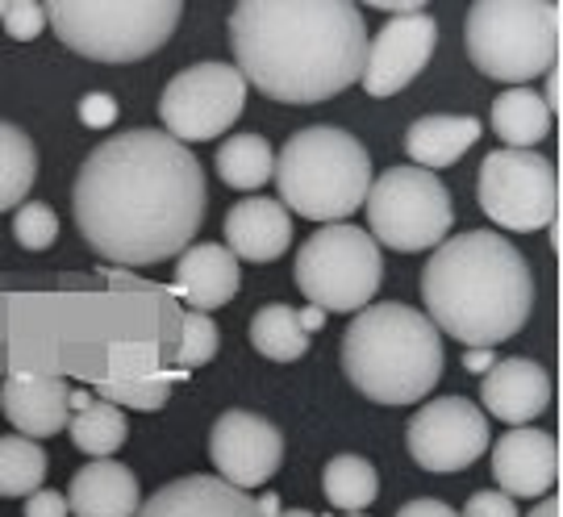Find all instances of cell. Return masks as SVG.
<instances>
[{"label": "cell", "mask_w": 563, "mask_h": 517, "mask_svg": "<svg viewBox=\"0 0 563 517\" xmlns=\"http://www.w3.org/2000/svg\"><path fill=\"white\" fill-rule=\"evenodd\" d=\"M205 172L167 130H130L104 139L84 160L71 213L84 242L109 263L146 267L184 255L201 234Z\"/></svg>", "instance_id": "1"}, {"label": "cell", "mask_w": 563, "mask_h": 517, "mask_svg": "<svg viewBox=\"0 0 563 517\" xmlns=\"http://www.w3.org/2000/svg\"><path fill=\"white\" fill-rule=\"evenodd\" d=\"M230 46L246 84L280 105H318L363 76L367 25L351 0H242Z\"/></svg>", "instance_id": "2"}, {"label": "cell", "mask_w": 563, "mask_h": 517, "mask_svg": "<svg viewBox=\"0 0 563 517\" xmlns=\"http://www.w3.org/2000/svg\"><path fill=\"white\" fill-rule=\"evenodd\" d=\"M426 318L467 351H493L534 314V276L522 251L493 230L439 242L422 267Z\"/></svg>", "instance_id": "3"}, {"label": "cell", "mask_w": 563, "mask_h": 517, "mask_svg": "<svg viewBox=\"0 0 563 517\" xmlns=\"http://www.w3.org/2000/svg\"><path fill=\"white\" fill-rule=\"evenodd\" d=\"M443 334L409 305H367L342 334V372L376 405H413L443 380Z\"/></svg>", "instance_id": "4"}, {"label": "cell", "mask_w": 563, "mask_h": 517, "mask_svg": "<svg viewBox=\"0 0 563 517\" xmlns=\"http://www.w3.org/2000/svg\"><path fill=\"white\" fill-rule=\"evenodd\" d=\"M276 188L288 213L309 221H346L363 209L372 188L367 146L339 125H309L297 130L276 155Z\"/></svg>", "instance_id": "5"}, {"label": "cell", "mask_w": 563, "mask_h": 517, "mask_svg": "<svg viewBox=\"0 0 563 517\" xmlns=\"http://www.w3.org/2000/svg\"><path fill=\"white\" fill-rule=\"evenodd\" d=\"M467 59L488 76L522 88L555 67L560 55V4L551 0H476L463 25Z\"/></svg>", "instance_id": "6"}, {"label": "cell", "mask_w": 563, "mask_h": 517, "mask_svg": "<svg viewBox=\"0 0 563 517\" xmlns=\"http://www.w3.org/2000/svg\"><path fill=\"white\" fill-rule=\"evenodd\" d=\"M184 18L180 0H55L46 21L67 51L97 63L155 55Z\"/></svg>", "instance_id": "7"}, {"label": "cell", "mask_w": 563, "mask_h": 517, "mask_svg": "<svg viewBox=\"0 0 563 517\" xmlns=\"http://www.w3.org/2000/svg\"><path fill=\"white\" fill-rule=\"evenodd\" d=\"M380 246L367 230L351 226V221L322 226L313 239L301 242L297 288L322 314H360V309H367V300L380 293Z\"/></svg>", "instance_id": "8"}, {"label": "cell", "mask_w": 563, "mask_h": 517, "mask_svg": "<svg viewBox=\"0 0 563 517\" xmlns=\"http://www.w3.org/2000/svg\"><path fill=\"white\" fill-rule=\"evenodd\" d=\"M367 226H372V239L413 255V251H430L446 242L451 234V193L434 172L422 167H388L372 188H367Z\"/></svg>", "instance_id": "9"}, {"label": "cell", "mask_w": 563, "mask_h": 517, "mask_svg": "<svg viewBox=\"0 0 563 517\" xmlns=\"http://www.w3.org/2000/svg\"><path fill=\"white\" fill-rule=\"evenodd\" d=\"M481 209L514 234H534L555 221L560 176L539 151H493L481 163Z\"/></svg>", "instance_id": "10"}, {"label": "cell", "mask_w": 563, "mask_h": 517, "mask_svg": "<svg viewBox=\"0 0 563 517\" xmlns=\"http://www.w3.org/2000/svg\"><path fill=\"white\" fill-rule=\"evenodd\" d=\"M246 109V80L230 63H197L167 80L159 97V118L176 142H209L222 139L225 130Z\"/></svg>", "instance_id": "11"}, {"label": "cell", "mask_w": 563, "mask_h": 517, "mask_svg": "<svg viewBox=\"0 0 563 517\" xmlns=\"http://www.w3.org/2000/svg\"><path fill=\"white\" fill-rule=\"evenodd\" d=\"M405 447L422 472L451 476L488 451V418L467 397H439L413 414Z\"/></svg>", "instance_id": "12"}, {"label": "cell", "mask_w": 563, "mask_h": 517, "mask_svg": "<svg viewBox=\"0 0 563 517\" xmlns=\"http://www.w3.org/2000/svg\"><path fill=\"white\" fill-rule=\"evenodd\" d=\"M209 459H213V468L225 484L251 493V488H260L280 472L284 435L260 414L230 409L209 430Z\"/></svg>", "instance_id": "13"}, {"label": "cell", "mask_w": 563, "mask_h": 517, "mask_svg": "<svg viewBox=\"0 0 563 517\" xmlns=\"http://www.w3.org/2000/svg\"><path fill=\"white\" fill-rule=\"evenodd\" d=\"M439 46V25L430 13H397L380 25V34L372 38L367 55H363V88L372 97H393L422 76Z\"/></svg>", "instance_id": "14"}, {"label": "cell", "mask_w": 563, "mask_h": 517, "mask_svg": "<svg viewBox=\"0 0 563 517\" xmlns=\"http://www.w3.org/2000/svg\"><path fill=\"white\" fill-rule=\"evenodd\" d=\"M493 476L505 497H547L560 480V442L547 430H530V426L509 430L493 447Z\"/></svg>", "instance_id": "15"}, {"label": "cell", "mask_w": 563, "mask_h": 517, "mask_svg": "<svg viewBox=\"0 0 563 517\" xmlns=\"http://www.w3.org/2000/svg\"><path fill=\"white\" fill-rule=\"evenodd\" d=\"M67 380L51 372H9L0 384V409L25 438H51L67 430L71 405H67Z\"/></svg>", "instance_id": "16"}, {"label": "cell", "mask_w": 563, "mask_h": 517, "mask_svg": "<svg viewBox=\"0 0 563 517\" xmlns=\"http://www.w3.org/2000/svg\"><path fill=\"white\" fill-rule=\"evenodd\" d=\"M481 400L493 418L509 421V426H526L551 405V380H547L543 363H534V359H501L484 372Z\"/></svg>", "instance_id": "17"}, {"label": "cell", "mask_w": 563, "mask_h": 517, "mask_svg": "<svg viewBox=\"0 0 563 517\" xmlns=\"http://www.w3.org/2000/svg\"><path fill=\"white\" fill-rule=\"evenodd\" d=\"M134 517H263L260 505L222 476H184L142 501Z\"/></svg>", "instance_id": "18"}, {"label": "cell", "mask_w": 563, "mask_h": 517, "mask_svg": "<svg viewBox=\"0 0 563 517\" xmlns=\"http://www.w3.org/2000/svg\"><path fill=\"white\" fill-rule=\"evenodd\" d=\"M292 242V213L280 200L251 197L225 213V246L246 263H272Z\"/></svg>", "instance_id": "19"}, {"label": "cell", "mask_w": 563, "mask_h": 517, "mask_svg": "<svg viewBox=\"0 0 563 517\" xmlns=\"http://www.w3.org/2000/svg\"><path fill=\"white\" fill-rule=\"evenodd\" d=\"M242 284L239 258L225 242H197L180 255L176 267V297H184L197 314L222 309L234 300Z\"/></svg>", "instance_id": "20"}, {"label": "cell", "mask_w": 563, "mask_h": 517, "mask_svg": "<svg viewBox=\"0 0 563 517\" xmlns=\"http://www.w3.org/2000/svg\"><path fill=\"white\" fill-rule=\"evenodd\" d=\"M139 505V476L113 459H92L71 476L67 488V509L76 517H134Z\"/></svg>", "instance_id": "21"}, {"label": "cell", "mask_w": 563, "mask_h": 517, "mask_svg": "<svg viewBox=\"0 0 563 517\" xmlns=\"http://www.w3.org/2000/svg\"><path fill=\"white\" fill-rule=\"evenodd\" d=\"M481 139V121L476 118H455V113H430L418 118L405 130V151L422 172H439L463 160Z\"/></svg>", "instance_id": "22"}, {"label": "cell", "mask_w": 563, "mask_h": 517, "mask_svg": "<svg viewBox=\"0 0 563 517\" xmlns=\"http://www.w3.org/2000/svg\"><path fill=\"white\" fill-rule=\"evenodd\" d=\"M493 130L509 151H534L551 134V113L534 88H509L493 100Z\"/></svg>", "instance_id": "23"}, {"label": "cell", "mask_w": 563, "mask_h": 517, "mask_svg": "<svg viewBox=\"0 0 563 517\" xmlns=\"http://www.w3.org/2000/svg\"><path fill=\"white\" fill-rule=\"evenodd\" d=\"M218 176L230 184V188H242V193H251V188H263L267 179L276 176V155H272V146L263 134H234V139H225L218 146Z\"/></svg>", "instance_id": "24"}, {"label": "cell", "mask_w": 563, "mask_h": 517, "mask_svg": "<svg viewBox=\"0 0 563 517\" xmlns=\"http://www.w3.org/2000/svg\"><path fill=\"white\" fill-rule=\"evenodd\" d=\"M34 176H38V151H34L30 134L0 121V213L25 205Z\"/></svg>", "instance_id": "25"}, {"label": "cell", "mask_w": 563, "mask_h": 517, "mask_svg": "<svg viewBox=\"0 0 563 517\" xmlns=\"http://www.w3.org/2000/svg\"><path fill=\"white\" fill-rule=\"evenodd\" d=\"M251 346L263 359L276 363H292L309 351V334L301 326V314L292 305H263L260 314L251 318Z\"/></svg>", "instance_id": "26"}, {"label": "cell", "mask_w": 563, "mask_h": 517, "mask_svg": "<svg viewBox=\"0 0 563 517\" xmlns=\"http://www.w3.org/2000/svg\"><path fill=\"white\" fill-rule=\"evenodd\" d=\"M322 493L342 514H363L380 493V476L363 455H334L322 472Z\"/></svg>", "instance_id": "27"}, {"label": "cell", "mask_w": 563, "mask_h": 517, "mask_svg": "<svg viewBox=\"0 0 563 517\" xmlns=\"http://www.w3.org/2000/svg\"><path fill=\"white\" fill-rule=\"evenodd\" d=\"M67 435H71V442L80 447L84 455L109 459L113 451H121V447H125L130 421H125V414H121L118 405H109V400H92L88 409L71 414V421H67Z\"/></svg>", "instance_id": "28"}, {"label": "cell", "mask_w": 563, "mask_h": 517, "mask_svg": "<svg viewBox=\"0 0 563 517\" xmlns=\"http://www.w3.org/2000/svg\"><path fill=\"white\" fill-rule=\"evenodd\" d=\"M46 451L25 435L0 438V497H30L46 480Z\"/></svg>", "instance_id": "29"}, {"label": "cell", "mask_w": 563, "mask_h": 517, "mask_svg": "<svg viewBox=\"0 0 563 517\" xmlns=\"http://www.w3.org/2000/svg\"><path fill=\"white\" fill-rule=\"evenodd\" d=\"M97 393L101 400L109 405H130V409H146V414H155L167 405V393H172V380L163 376V372H151V376H104L97 380Z\"/></svg>", "instance_id": "30"}, {"label": "cell", "mask_w": 563, "mask_h": 517, "mask_svg": "<svg viewBox=\"0 0 563 517\" xmlns=\"http://www.w3.org/2000/svg\"><path fill=\"white\" fill-rule=\"evenodd\" d=\"M213 355H218V321L188 309L180 321V351H176L180 367H205Z\"/></svg>", "instance_id": "31"}, {"label": "cell", "mask_w": 563, "mask_h": 517, "mask_svg": "<svg viewBox=\"0 0 563 517\" xmlns=\"http://www.w3.org/2000/svg\"><path fill=\"white\" fill-rule=\"evenodd\" d=\"M13 239L25 251H46L51 242L59 239V213L42 200H25L18 213H13Z\"/></svg>", "instance_id": "32"}, {"label": "cell", "mask_w": 563, "mask_h": 517, "mask_svg": "<svg viewBox=\"0 0 563 517\" xmlns=\"http://www.w3.org/2000/svg\"><path fill=\"white\" fill-rule=\"evenodd\" d=\"M42 25H46V9L42 4H34V0H9V9H4V34L9 38H38Z\"/></svg>", "instance_id": "33"}, {"label": "cell", "mask_w": 563, "mask_h": 517, "mask_svg": "<svg viewBox=\"0 0 563 517\" xmlns=\"http://www.w3.org/2000/svg\"><path fill=\"white\" fill-rule=\"evenodd\" d=\"M460 517H518L514 497H505L501 488H481L467 497V509Z\"/></svg>", "instance_id": "34"}, {"label": "cell", "mask_w": 563, "mask_h": 517, "mask_svg": "<svg viewBox=\"0 0 563 517\" xmlns=\"http://www.w3.org/2000/svg\"><path fill=\"white\" fill-rule=\"evenodd\" d=\"M155 351L151 346H113V376H151Z\"/></svg>", "instance_id": "35"}, {"label": "cell", "mask_w": 563, "mask_h": 517, "mask_svg": "<svg viewBox=\"0 0 563 517\" xmlns=\"http://www.w3.org/2000/svg\"><path fill=\"white\" fill-rule=\"evenodd\" d=\"M80 121L88 125V130L113 125V121H118V105H113V97H109V92H88V97L80 100Z\"/></svg>", "instance_id": "36"}, {"label": "cell", "mask_w": 563, "mask_h": 517, "mask_svg": "<svg viewBox=\"0 0 563 517\" xmlns=\"http://www.w3.org/2000/svg\"><path fill=\"white\" fill-rule=\"evenodd\" d=\"M67 497L55 493V488H38V493H30L25 497V517H67Z\"/></svg>", "instance_id": "37"}, {"label": "cell", "mask_w": 563, "mask_h": 517, "mask_svg": "<svg viewBox=\"0 0 563 517\" xmlns=\"http://www.w3.org/2000/svg\"><path fill=\"white\" fill-rule=\"evenodd\" d=\"M397 517H460V514L439 497H418V501H409V505H401Z\"/></svg>", "instance_id": "38"}, {"label": "cell", "mask_w": 563, "mask_h": 517, "mask_svg": "<svg viewBox=\"0 0 563 517\" xmlns=\"http://www.w3.org/2000/svg\"><path fill=\"white\" fill-rule=\"evenodd\" d=\"M543 105H547V113L555 118V109H560V72H555V67L547 72V97H543Z\"/></svg>", "instance_id": "39"}, {"label": "cell", "mask_w": 563, "mask_h": 517, "mask_svg": "<svg viewBox=\"0 0 563 517\" xmlns=\"http://www.w3.org/2000/svg\"><path fill=\"white\" fill-rule=\"evenodd\" d=\"M467 372H488L493 367V351H467Z\"/></svg>", "instance_id": "40"}, {"label": "cell", "mask_w": 563, "mask_h": 517, "mask_svg": "<svg viewBox=\"0 0 563 517\" xmlns=\"http://www.w3.org/2000/svg\"><path fill=\"white\" fill-rule=\"evenodd\" d=\"M322 321L325 314L318 309V305H309V309H301V326H305V334H313V330H322Z\"/></svg>", "instance_id": "41"}, {"label": "cell", "mask_w": 563, "mask_h": 517, "mask_svg": "<svg viewBox=\"0 0 563 517\" xmlns=\"http://www.w3.org/2000/svg\"><path fill=\"white\" fill-rule=\"evenodd\" d=\"M526 517H560V501H555V497L539 501V505H534V509H530Z\"/></svg>", "instance_id": "42"}, {"label": "cell", "mask_w": 563, "mask_h": 517, "mask_svg": "<svg viewBox=\"0 0 563 517\" xmlns=\"http://www.w3.org/2000/svg\"><path fill=\"white\" fill-rule=\"evenodd\" d=\"M255 505H260L263 517H276V514H280V497H276V493H267V497L255 501Z\"/></svg>", "instance_id": "43"}, {"label": "cell", "mask_w": 563, "mask_h": 517, "mask_svg": "<svg viewBox=\"0 0 563 517\" xmlns=\"http://www.w3.org/2000/svg\"><path fill=\"white\" fill-rule=\"evenodd\" d=\"M276 517H318V514H309V509H284V514Z\"/></svg>", "instance_id": "44"}, {"label": "cell", "mask_w": 563, "mask_h": 517, "mask_svg": "<svg viewBox=\"0 0 563 517\" xmlns=\"http://www.w3.org/2000/svg\"><path fill=\"white\" fill-rule=\"evenodd\" d=\"M4 9H9V0H0V21H4Z\"/></svg>", "instance_id": "45"}, {"label": "cell", "mask_w": 563, "mask_h": 517, "mask_svg": "<svg viewBox=\"0 0 563 517\" xmlns=\"http://www.w3.org/2000/svg\"><path fill=\"white\" fill-rule=\"evenodd\" d=\"M346 517H363V514H346Z\"/></svg>", "instance_id": "46"}]
</instances>
